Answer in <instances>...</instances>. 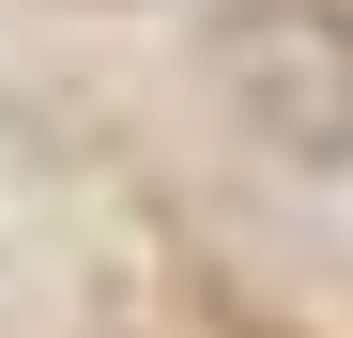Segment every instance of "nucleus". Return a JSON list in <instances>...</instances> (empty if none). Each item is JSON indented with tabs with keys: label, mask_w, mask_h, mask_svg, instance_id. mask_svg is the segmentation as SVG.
<instances>
[{
	"label": "nucleus",
	"mask_w": 353,
	"mask_h": 338,
	"mask_svg": "<svg viewBox=\"0 0 353 338\" xmlns=\"http://www.w3.org/2000/svg\"><path fill=\"white\" fill-rule=\"evenodd\" d=\"M230 92H246L292 154H353V31L323 0H261V16L230 31Z\"/></svg>",
	"instance_id": "1"
}]
</instances>
